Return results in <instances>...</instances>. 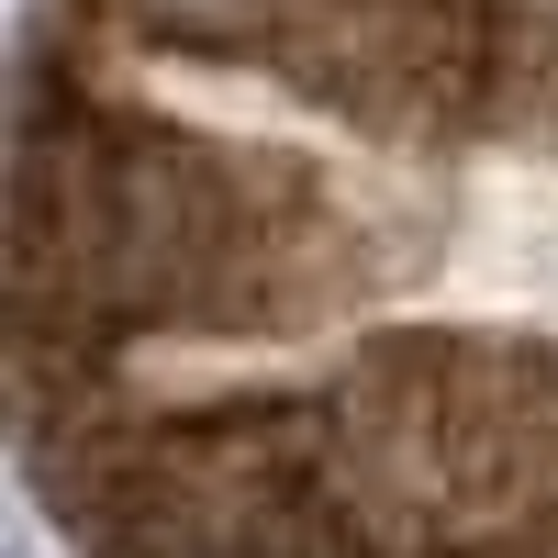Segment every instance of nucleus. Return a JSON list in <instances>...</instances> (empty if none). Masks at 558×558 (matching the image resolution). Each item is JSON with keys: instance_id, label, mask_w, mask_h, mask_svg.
I'll use <instances>...</instances> for the list:
<instances>
[{"instance_id": "nucleus-1", "label": "nucleus", "mask_w": 558, "mask_h": 558, "mask_svg": "<svg viewBox=\"0 0 558 558\" xmlns=\"http://www.w3.org/2000/svg\"><path fill=\"white\" fill-rule=\"evenodd\" d=\"M23 336L34 357H112L146 324H257L324 279V191L157 112H34L23 134Z\"/></svg>"}, {"instance_id": "nucleus-2", "label": "nucleus", "mask_w": 558, "mask_h": 558, "mask_svg": "<svg viewBox=\"0 0 558 558\" xmlns=\"http://www.w3.org/2000/svg\"><path fill=\"white\" fill-rule=\"evenodd\" d=\"M336 447L368 525L425 558H558V347L380 336L336 380Z\"/></svg>"}, {"instance_id": "nucleus-3", "label": "nucleus", "mask_w": 558, "mask_h": 558, "mask_svg": "<svg viewBox=\"0 0 558 558\" xmlns=\"http://www.w3.org/2000/svg\"><path fill=\"white\" fill-rule=\"evenodd\" d=\"M45 470L68 492L89 558H391L347 481L336 413L223 402V413H68L45 425Z\"/></svg>"}, {"instance_id": "nucleus-4", "label": "nucleus", "mask_w": 558, "mask_h": 558, "mask_svg": "<svg viewBox=\"0 0 558 558\" xmlns=\"http://www.w3.org/2000/svg\"><path fill=\"white\" fill-rule=\"evenodd\" d=\"M279 68L368 134H492L558 68V0H313Z\"/></svg>"}, {"instance_id": "nucleus-5", "label": "nucleus", "mask_w": 558, "mask_h": 558, "mask_svg": "<svg viewBox=\"0 0 558 558\" xmlns=\"http://www.w3.org/2000/svg\"><path fill=\"white\" fill-rule=\"evenodd\" d=\"M112 12L157 45H191V57H279L313 0H112Z\"/></svg>"}]
</instances>
